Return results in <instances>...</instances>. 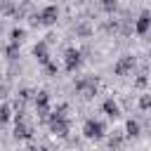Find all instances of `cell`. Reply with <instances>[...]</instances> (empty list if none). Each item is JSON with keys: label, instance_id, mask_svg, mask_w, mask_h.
Masks as SVG:
<instances>
[{"label": "cell", "instance_id": "4", "mask_svg": "<svg viewBox=\"0 0 151 151\" xmlns=\"http://www.w3.org/2000/svg\"><path fill=\"white\" fill-rule=\"evenodd\" d=\"M132 66H134V59H132V57H125V59H120V61L116 64V73L123 76V73H127Z\"/></svg>", "mask_w": 151, "mask_h": 151}, {"label": "cell", "instance_id": "15", "mask_svg": "<svg viewBox=\"0 0 151 151\" xmlns=\"http://www.w3.org/2000/svg\"><path fill=\"white\" fill-rule=\"evenodd\" d=\"M5 92H7V87H5V85H0V97H5Z\"/></svg>", "mask_w": 151, "mask_h": 151}, {"label": "cell", "instance_id": "7", "mask_svg": "<svg viewBox=\"0 0 151 151\" xmlns=\"http://www.w3.org/2000/svg\"><path fill=\"white\" fill-rule=\"evenodd\" d=\"M104 113L111 116V118H116V116H118V104H116L113 99H106V101H104Z\"/></svg>", "mask_w": 151, "mask_h": 151}, {"label": "cell", "instance_id": "11", "mask_svg": "<svg viewBox=\"0 0 151 151\" xmlns=\"http://www.w3.org/2000/svg\"><path fill=\"white\" fill-rule=\"evenodd\" d=\"M9 120V106H0V123Z\"/></svg>", "mask_w": 151, "mask_h": 151}, {"label": "cell", "instance_id": "8", "mask_svg": "<svg viewBox=\"0 0 151 151\" xmlns=\"http://www.w3.org/2000/svg\"><path fill=\"white\" fill-rule=\"evenodd\" d=\"M33 52H35V57H38L42 64H47V59H50V57H47V45H45V42L35 45V50H33Z\"/></svg>", "mask_w": 151, "mask_h": 151}, {"label": "cell", "instance_id": "2", "mask_svg": "<svg viewBox=\"0 0 151 151\" xmlns=\"http://www.w3.org/2000/svg\"><path fill=\"white\" fill-rule=\"evenodd\" d=\"M57 17H59L57 7H45V9L38 14V21H40V24H45V26H50V24H54V21H57Z\"/></svg>", "mask_w": 151, "mask_h": 151}, {"label": "cell", "instance_id": "13", "mask_svg": "<svg viewBox=\"0 0 151 151\" xmlns=\"http://www.w3.org/2000/svg\"><path fill=\"white\" fill-rule=\"evenodd\" d=\"M116 7V0H104V9H113Z\"/></svg>", "mask_w": 151, "mask_h": 151}, {"label": "cell", "instance_id": "14", "mask_svg": "<svg viewBox=\"0 0 151 151\" xmlns=\"http://www.w3.org/2000/svg\"><path fill=\"white\" fill-rule=\"evenodd\" d=\"M139 104H142V109H149V97H146V94H144V97H142V101H139Z\"/></svg>", "mask_w": 151, "mask_h": 151}, {"label": "cell", "instance_id": "1", "mask_svg": "<svg viewBox=\"0 0 151 151\" xmlns=\"http://www.w3.org/2000/svg\"><path fill=\"white\" fill-rule=\"evenodd\" d=\"M83 132H85V137H90V139H99V137L104 134V125H101L99 120H87L85 127H83Z\"/></svg>", "mask_w": 151, "mask_h": 151}, {"label": "cell", "instance_id": "6", "mask_svg": "<svg viewBox=\"0 0 151 151\" xmlns=\"http://www.w3.org/2000/svg\"><path fill=\"white\" fill-rule=\"evenodd\" d=\"M35 106H38V111L45 116L47 113V92H38V97H35Z\"/></svg>", "mask_w": 151, "mask_h": 151}, {"label": "cell", "instance_id": "9", "mask_svg": "<svg viewBox=\"0 0 151 151\" xmlns=\"http://www.w3.org/2000/svg\"><path fill=\"white\" fill-rule=\"evenodd\" d=\"M146 28H149V14L144 12L139 17V21H137V33H146Z\"/></svg>", "mask_w": 151, "mask_h": 151}, {"label": "cell", "instance_id": "3", "mask_svg": "<svg viewBox=\"0 0 151 151\" xmlns=\"http://www.w3.org/2000/svg\"><path fill=\"white\" fill-rule=\"evenodd\" d=\"M31 134H33V130L21 120V123H17V130H14V137L17 139H31Z\"/></svg>", "mask_w": 151, "mask_h": 151}, {"label": "cell", "instance_id": "12", "mask_svg": "<svg viewBox=\"0 0 151 151\" xmlns=\"http://www.w3.org/2000/svg\"><path fill=\"white\" fill-rule=\"evenodd\" d=\"M137 132H139V125L130 120V123H127V134H137Z\"/></svg>", "mask_w": 151, "mask_h": 151}, {"label": "cell", "instance_id": "10", "mask_svg": "<svg viewBox=\"0 0 151 151\" xmlns=\"http://www.w3.org/2000/svg\"><path fill=\"white\" fill-rule=\"evenodd\" d=\"M21 40H24V31H21V28H14V31H12V42L17 45V42H21Z\"/></svg>", "mask_w": 151, "mask_h": 151}, {"label": "cell", "instance_id": "16", "mask_svg": "<svg viewBox=\"0 0 151 151\" xmlns=\"http://www.w3.org/2000/svg\"><path fill=\"white\" fill-rule=\"evenodd\" d=\"M28 151H47L45 146H38V149H28Z\"/></svg>", "mask_w": 151, "mask_h": 151}, {"label": "cell", "instance_id": "5", "mask_svg": "<svg viewBox=\"0 0 151 151\" xmlns=\"http://www.w3.org/2000/svg\"><path fill=\"white\" fill-rule=\"evenodd\" d=\"M78 64H80V54H78L76 50H68V52H66V68L73 71Z\"/></svg>", "mask_w": 151, "mask_h": 151}]
</instances>
